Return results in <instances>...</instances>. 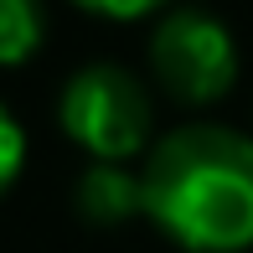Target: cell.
<instances>
[{"instance_id":"cell-7","label":"cell","mask_w":253,"mask_h":253,"mask_svg":"<svg viewBox=\"0 0 253 253\" xmlns=\"http://www.w3.org/2000/svg\"><path fill=\"white\" fill-rule=\"evenodd\" d=\"M78 5L93 10V16H109V21H140L150 10H160L166 0H78Z\"/></svg>"},{"instance_id":"cell-6","label":"cell","mask_w":253,"mask_h":253,"mask_svg":"<svg viewBox=\"0 0 253 253\" xmlns=\"http://www.w3.org/2000/svg\"><path fill=\"white\" fill-rule=\"evenodd\" d=\"M21 166H26V134H21V124L10 119V109L0 103V197L16 186Z\"/></svg>"},{"instance_id":"cell-2","label":"cell","mask_w":253,"mask_h":253,"mask_svg":"<svg viewBox=\"0 0 253 253\" xmlns=\"http://www.w3.org/2000/svg\"><path fill=\"white\" fill-rule=\"evenodd\" d=\"M57 124L98 166H124L140 150H150L155 103L134 73L114 62H88L83 73L67 78L62 98H57Z\"/></svg>"},{"instance_id":"cell-5","label":"cell","mask_w":253,"mask_h":253,"mask_svg":"<svg viewBox=\"0 0 253 253\" xmlns=\"http://www.w3.org/2000/svg\"><path fill=\"white\" fill-rule=\"evenodd\" d=\"M42 47V0H0V67H21Z\"/></svg>"},{"instance_id":"cell-4","label":"cell","mask_w":253,"mask_h":253,"mask_svg":"<svg viewBox=\"0 0 253 253\" xmlns=\"http://www.w3.org/2000/svg\"><path fill=\"white\" fill-rule=\"evenodd\" d=\"M78 212L93 227H124L134 217H145V176L129 166H88L78 176Z\"/></svg>"},{"instance_id":"cell-3","label":"cell","mask_w":253,"mask_h":253,"mask_svg":"<svg viewBox=\"0 0 253 253\" xmlns=\"http://www.w3.org/2000/svg\"><path fill=\"white\" fill-rule=\"evenodd\" d=\"M150 73L176 103H217L238 83V42L207 10H176L150 37Z\"/></svg>"},{"instance_id":"cell-1","label":"cell","mask_w":253,"mask_h":253,"mask_svg":"<svg viewBox=\"0 0 253 253\" xmlns=\"http://www.w3.org/2000/svg\"><path fill=\"white\" fill-rule=\"evenodd\" d=\"M145 217L186 253L253 248V140L227 124H186L145 155Z\"/></svg>"}]
</instances>
